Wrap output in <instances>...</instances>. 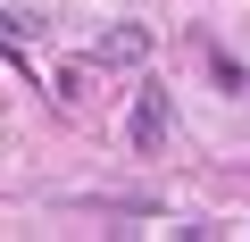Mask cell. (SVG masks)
<instances>
[{
	"mask_svg": "<svg viewBox=\"0 0 250 242\" xmlns=\"http://www.w3.org/2000/svg\"><path fill=\"white\" fill-rule=\"evenodd\" d=\"M159 142H167V92L142 84V100H134V151H159Z\"/></svg>",
	"mask_w": 250,
	"mask_h": 242,
	"instance_id": "6da1fadb",
	"label": "cell"
},
{
	"mask_svg": "<svg viewBox=\"0 0 250 242\" xmlns=\"http://www.w3.org/2000/svg\"><path fill=\"white\" fill-rule=\"evenodd\" d=\"M142 50H150V34H142V25H117L108 42H92V67H134Z\"/></svg>",
	"mask_w": 250,
	"mask_h": 242,
	"instance_id": "7a4b0ae2",
	"label": "cell"
}]
</instances>
